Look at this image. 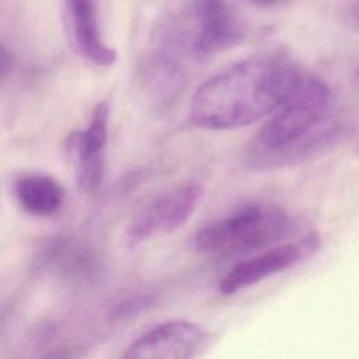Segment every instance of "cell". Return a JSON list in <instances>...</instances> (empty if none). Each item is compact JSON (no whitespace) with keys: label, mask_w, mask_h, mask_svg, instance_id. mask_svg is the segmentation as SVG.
Wrapping results in <instances>:
<instances>
[{"label":"cell","mask_w":359,"mask_h":359,"mask_svg":"<svg viewBox=\"0 0 359 359\" xmlns=\"http://www.w3.org/2000/svg\"><path fill=\"white\" fill-rule=\"evenodd\" d=\"M304 70L283 55L241 60L208 79L194 94L191 122L203 129L226 130L272 115L294 91Z\"/></svg>","instance_id":"obj_1"},{"label":"cell","mask_w":359,"mask_h":359,"mask_svg":"<svg viewBox=\"0 0 359 359\" xmlns=\"http://www.w3.org/2000/svg\"><path fill=\"white\" fill-rule=\"evenodd\" d=\"M328 104V86L304 72L294 91L254 137L250 150L252 164L266 167L296 160L328 142L331 128L323 126Z\"/></svg>","instance_id":"obj_2"},{"label":"cell","mask_w":359,"mask_h":359,"mask_svg":"<svg viewBox=\"0 0 359 359\" xmlns=\"http://www.w3.org/2000/svg\"><path fill=\"white\" fill-rule=\"evenodd\" d=\"M293 231V220L279 206L251 203L199 229L198 251L213 257H244L280 244Z\"/></svg>","instance_id":"obj_3"},{"label":"cell","mask_w":359,"mask_h":359,"mask_svg":"<svg viewBox=\"0 0 359 359\" xmlns=\"http://www.w3.org/2000/svg\"><path fill=\"white\" fill-rule=\"evenodd\" d=\"M321 240L317 233H309L299 241L283 243L262 250L251 257L237 261L220 279L219 292L224 296L236 294L245 290L272 275L313 257L320 248Z\"/></svg>","instance_id":"obj_4"},{"label":"cell","mask_w":359,"mask_h":359,"mask_svg":"<svg viewBox=\"0 0 359 359\" xmlns=\"http://www.w3.org/2000/svg\"><path fill=\"white\" fill-rule=\"evenodd\" d=\"M203 188L196 181H184L157 195L132 220L128 244L136 247L154 234L171 233L185 224L196 210Z\"/></svg>","instance_id":"obj_5"},{"label":"cell","mask_w":359,"mask_h":359,"mask_svg":"<svg viewBox=\"0 0 359 359\" xmlns=\"http://www.w3.org/2000/svg\"><path fill=\"white\" fill-rule=\"evenodd\" d=\"M210 341L202 325L187 320L161 323L136 338L121 359H198Z\"/></svg>","instance_id":"obj_6"},{"label":"cell","mask_w":359,"mask_h":359,"mask_svg":"<svg viewBox=\"0 0 359 359\" xmlns=\"http://www.w3.org/2000/svg\"><path fill=\"white\" fill-rule=\"evenodd\" d=\"M192 52L206 57L241 42L243 31L227 0H194Z\"/></svg>","instance_id":"obj_7"},{"label":"cell","mask_w":359,"mask_h":359,"mask_svg":"<svg viewBox=\"0 0 359 359\" xmlns=\"http://www.w3.org/2000/svg\"><path fill=\"white\" fill-rule=\"evenodd\" d=\"M108 105L100 102L88 126L81 132L73 133L67 142L74 158L77 182L87 192H94L102 181V153L108 139Z\"/></svg>","instance_id":"obj_8"},{"label":"cell","mask_w":359,"mask_h":359,"mask_svg":"<svg viewBox=\"0 0 359 359\" xmlns=\"http://www.w3.org/2000/svg\"><path fill=\"white\" fill-rule=\"evenodd\" d=\"M66 10L77 52L98 66L112 65L116 53L101 39L91 0H66Z\"/></svg>","instance_id":"obj_9"},{"label":"cell","mask_w":359,"mask_h":359,"mask_svg":"<svg viewBox=\"0 0 359 359\" xmlns=\"http://www.w3.org/2000/svg\"><path fill=\"white\" fill-rule=\"evenodd\" d=\"M15 195L21 208L34 216L53 215L63 202L59 182L45 174H27L17 180Z\"/></svg>","instance_id":"obj_10"},{"label":"cell","mask_w":359,"mask_h":359,"mask_svg":"<svg viewBox=\"0 0 359 359\" xmlns=\"http://www.w3.org/2000/svg\"><path fill=\"white\" fill-rule=\"evenodd\" d=\"M346 20H348V24H349L352 28L359 29V1L355 3V4L349 8V11H348V14H346Z\"/></svg>","instance_id":"obj_11"},{"label":"cell","mask_w":359,"mask_h":359,"mask_svg":"<svg viewBox=\"0 0 359 359\" xmlns=\"http://www.w3.org/2000/svg\"><path fill=\"white\" fill-rule=\"evenodd\" d=\"M10 67V56L7 50L0 45V79Z\"/></svg>","instance_id":"obj_12"},{"label":"cell","mask_w":359,"mask_h":359,"mask_svg":"<svg viewBox=\"0 0 359 359\" xmlns=\"http://www.w3.org/2000/svg\"><path fill=\"white\" fill-rule=\"evenodd\" d=\"M251 3H254L258 7H275L278 4H282L287 0H250Z\"/></svg>","instance_id":"obj_13"},{"label":"cell","mask_w":359,"mask_h":359,"mask_svg":"<svg viewBox=\"0 0 359 359\" xmlns=\"http://www.w3.org/2000/svg\"><path fill=\"white\" fill-rule=\"evenodd\" d=\"M356 74H358V77H359V67H358V72H356Z\"/></svg>","instance_id":"obj_14"}]
</instances>
